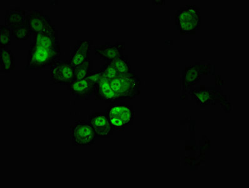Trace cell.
I'll return each instance as SVG.
<instances>
[{"mask_svg":"<svg viewBox=\"0 0 249 188\" xmlns=\"http://www.w3.org/2000/svg\"><path fill=\"white\" fill-rule=\"evenodd\" d=\"M113 66L115 67L120 75H124L132 72V66H131L130 60L128 56L122 55L113 60L109 61Z\"/></svg>","mask_w":249,"mask_h":188,"instance_id":"9a60e30c","label":"cell"},{"mask_svg":"<svg viewBox=\"0 0 249 188\" xmlns=\"http://www.w3.org/2000/svg\"><path fill=\"white\" fill-rule=\"evenodd\" d=\"M110 83L117 100L133 99L140 94L141 80L134 72L118 76L110 80Z\"/></svg>","mask_w":249,"mask_h":188,"instance_id":"7a4b0ae2","label":"cell"},{"mask_svg":"<svg viewBox=\"0 0 249 188\" xmlns=\"http://www.w3.org/2000/svg\"><path fill=\"white\" fill-rule=\"evenodd\" d=\"M100 70L102 72L104 77L108 78L109 80L113 79V78L120 75V74L116 71L115 67L110 62H107Z\"/></svg>","mask_w":249,"mask_h":188,"instance_id":"d6986e66","label":"cell"},{"mask_svg":"<svg viewBox=\"0 0 249 188\" xmlns=\"http://www.w3.org/2000/svg\"><path fill=\"white\" fill-rule=\"evenodd\" d=\"M96 85L87 79L74 80L68 85V90L76 99L89 100L91 96L95 94Z\"/></svg>","mask_w":249,"mask_h":188,"instance_id":"ba28073f","label":"cell"},{"mask_svg":"<svg viewBox=\"0 0 249 188\" xmlns=\"http://www.w3.org/2000/svg\"><path fill=\"white\" fill-rule=\"evenodd\" d=\"M89 121L100 137L110 136L112 133V126L106 113H94L89 116Z\"/></svg>","mask_w":249,"mask_h":188,"instance_id":"9c48e42d","label":"cell"},{"mask_svg":"<svg viewBox=\"0 0 249 188\" xmlns=\"http://www.w3.org/2000/svg\"><path fill=\"white\" fill-rule=\"evenodd\" d=\"M125 49V43L117 42L114 45H111L110 43L98 46L95 49V54L100 56L102 60L111 61L118 56L123 55Z\"/></svg>","mask_w":249,"mask_h":188,"instance_id":"8fae6325","label":"cell"},{"mask_svg":"<svg viewBox=\"0 0 249 188\" xmlns=\"http://www.w3.org/2000/svg\"><path fill=\"white\" fill-rule=\"evenodd\" d=\"M106 114L114 130H124L135 120L134 109L128 106H110L107 109Z\"/></svg>","mask_w":249,"mask_h":188,"instance_id":"3957f363","label":"cell"},{"mask_svg":"<svg viewBox=\"0 0 249 188\" xmlns=\"http://www.w3.org/2000/svg\"><path fill=\"white\" fill-rule=\"evenodd\" d=\"M93 41L78 40L75 45V50L72 52L70 62L74 67L79 66L90 60V51Z\"/></svg>","mask_w":249,"mask_h":188,"instance_id":"30bf717a","label":"cell"},{"mask_svg":"<svg viewBox=\"0 0 249 188\" xmlns=\"http://www.w3.org/2000/svg\"><path fill=\"white\" fill-rule=\"evenodd\" d=\"M31 36L27 24H23L21 27L12 30V37L15 40H27Z\"/></svg>","mask_w":249,"mask_h":188,"instance_id":"ac0fdd59","label":"cell"},{"mask_svg":"<svg viewBox=\"0 0 249 188\" xmlns=\"http://www.w3.org/2000/svg\"><path fill=\"white\" fill-rule=\"evenodd\" d=\"M27 14L25 10L18 7L7 10L5 25L12 30L21 27L25 23Z\"/></svg>","mask_w":249,"mask_h":188,"instance_id":"4fadbf2b","label":"cell"},{"mask_svg":"<svg viewBox=\"0 0 249 188\" xmlns=\"http://www.w3.org/2000/svg\"><path fill=\"white\" fill-rule=\"evenodd\" d=\"M94 95L97 100H103L110 103H114L117 100L115 92L111 89L110 80L104 76L96 84Z\"/></svg>","mask_w":249,"mask_h":188,"instance_id":"7c38bea8","label":"cell"},{"mask_svg":"<svg viewBox=\"0 0 249 188\" xmlns=\"http://www.w3.org/2000/svg\"><path fill=\"white\" fill-rule=\"evenodd\" d=\"M1 35H0V50H5L7 46L10 45L12 39V29L5 25H1Z\"/></svg>","mask_w":249,"mask_h":188,"instance_id":"e0dca14e","label":"cell"},{"mask_svg":"<svg viewBox=\"0 0 249 188\" xmlns=\"http://www.w3.org/2000/svg\"><path fill=\"white\" fill-rule=\"evenodd\" d=\"M196 95L198 99L200 100L202 102H206L209 100V94L205 91H200L199 93L196 94Z\"/></svg>","mask_w":249,"mask_h":188,"instance_id":"7402d4cb","label":"cell"},{"mask_svg":"<svg viewBox=\"0 0 249 188\" xmlns=\"http://www.w3.org/2000/svg\"><path fill=\"white\" fill-rule=\"evenodd\" d=\"M75 67L70 60H59L50 67V81L55 85H69L74 80Z\"/></svg>","mask_w":249,"mask_h":188,"instance_id":"5b68a950","label":"cell"},{"mask_svg":"<svg viewBox=\"0 0 249 188\" xmlns=\"http://www.w3.org/2000/svg\"><path fill=\"white\" fill-rule=\"evenodd\" d=\"M100 138L92 127L86 121H77L71 126V140L73 145H92Z\"/></svg>","mask_w":249,"mask_h":188,"instance_id":"277c9868","label":"cell"},{"mask_svg":"<svg viewBox=\"0 0 249 188\" xmlns=\"http://www.w3.org/2000/svg\"><path fill=\"white\" fill-rule=\"evenodd\" d=\"M30 41L48 49H60L58 33L52 21H50L42 31L32 35Z\"/></svg>","mask_w":249,"mask_h":188,"instance_id":"8992f818","label":"cell"},{"mask_svg":"<svg viewBox=\"0 0 249 188\" xmlns=\"http://www.w3.org/2000/svg\"><path fill=\"white\" fill-rule=\"evenodd\" d=\"M1 59V71L12 72L15 69V57L14 52L10 50H4L0 53Z\"/></svg>","mask_w":249,"mask_h":188,"instance_id":"5bb4252c","label":"cell"},{"mask_svg":"<svg viewBox=\"0 0 249 188\" xmlns=\"http://www.w3.org/2000/svg\"><path fill=\"white\" fill-rule=\"evenodd\" d=\"M103 76L104 75H103L102 72L100 70H98V71H93L91 72L86 78L96 85L99 82Z\"/></svg>","mask_w":249,"mask_h":188,"instance_id":"ffe728a7","label":"cell"},{"mask_svg":"<svg viewBox=\"0 0 249 188\" xmlns=\"http://www.w3.org/2000/svg\"><path fill=\"white\" fill-rule=\"evenodd\" d=\"M93 61L89 60L79 66L75 67L74 80L85 79L93 71ZM73 80V81H74Z\"/></svg>","mask_w":249,"mask_h":188,"instance_id":"2e32d148","label":"cell"},{"mask_svg":"<svg viewBox=\"0 0 249 188\" xmlns=\"http://www.w3.org/2000/svg\"><path fill=\"white\" fill-rule=\"evenodd\" d=\"M198 77H199V75H198V72L194 68L190 69L187 71L186 80L188 82L192 84V83L196 82Z\"/></svg>","mask_w":249,"mask_h":188,"instance_id":"44dd1931","label":"cell"},{"mask_svg":"<svg viewBox=\"0 0 249 188\" xmlns=\"http://www.w3.org/2000/svg\"><path fill=\"white\" fill-rule=\"evenodd\" d=\"M50 21L51 19L43 14L42 10H30L25 19V23L31 36L42 31Z\"/></svg>","mask_w":249,"mask_h":188,"instance_id":"52a82bcc","label":"cell"},{"mask_svg":"<svg viewBox=\"0 0 249 188\" xmlns=\"http://www.w3.org/2000/svg\"><path fill=\"white\" fill-rule=\"evenodd\" d=\"M60 49H48L30 41L28 52L27 71H40L46 67H51L60 60Z\"/></svg>","mask_w":249,"mask_h":188,"instance_id":"6da1fadb","label":"cell"}]
</instances>
